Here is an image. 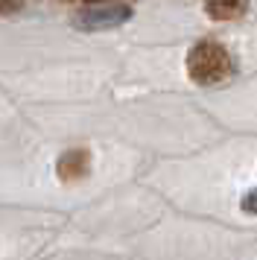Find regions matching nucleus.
Wrapping results in <instances>:
<instances>
[{"label": "nucleus", "instance_id": "obj_1", "mask_svg": "<svg viewBox=\"0 0 257 260\" xmlns=\"http://www.w3.org/2000/svg\"><path fill=\"white\" fill-rule=\"evenodd\" d=\"M234 71V61L228 47H222L219 41L205 38L190 47L187 53V76L196 85H219L225 82Z\"/></svg>", "mask_w": 257, "mask_h": 260}, {"label": "nucleus", "instance_id": "obj_2", "mask_svg": "<svg viewBox=\"0 0 257 260\" xmlns=\"http://www.w3.org/2000/svg\"><path fill=\"white\" fill-rule=\"evenodd\" d=\"M132 6H126V0L120 3H88L82 12L73 15V26L76 29H85V32H100V29H117L132 21Z\"/></svg>", "mask_w": 257, "mask_h": 260}, {"label": "nucleus", "instance_id": "obj_3", "mask_svg": "<svg viewBox=\"0 0 257 260\" xmlns=\"http://www.w3.org/2000/svg\"><path fill=\"white\" fill-rule=\"evenodd\" d=\"M88 170H91V152H88L85 146H73V149H68V152L58 158L56 176H58V181L70 184V181L85 178L88 176Z\"/></svg>", "mask_w": 257, "mask_h": 260}, {"label": "nucleus", "instance_id": "obj_4", "mask_svg": "<svg viewBox=\"0 0 257 260\" xmlns=\"http://www.w3.org/2000/svg\"><path fill=\"white\" fill-rule=\"evenodd\" d=\"M248 9V0H205V12L213 21H237Z\"/></svg>", "mask_w": 257, "mask_h": 260}, {"label": "nucleus", "instance_id": "obj_5", "mask_svg": "<svg viewBox=\"0 0 257 260\" xmlns=\"http://www.w3.org/2000/svg\"><path fill=\"white\" fill-rule=\"evenodd\" d=\"M240 208H243L245 213H251V216H257V187L248 190L243 199H240Z\"/></svg>", "mask_w": 257, "mask_h": 260}, {"label": "nucleus", "instance_id": "obj_6", "mask_svg": "<svg viewBox=\"0 0 257 260\" xmlns=\"http://www.w3.org/2000/svg\"><path fill=\"white\" fill-rule=\"evenodd\" d=\"M21 9V0H0V15H12Z\"/></svg>", "mask_w": 257, "mask_h": 260}, {"label": "nucleus", "instance_id": "obj_7", "mask_svg": "<svg viewBox=\"0 0 257 260\" xmlns=\"http://www.w3.org/2000/svg\"><path fill=\"white\" fill-rule=\"evenodd\" d=\"M88 3H120V0H85V6H88ZM128 3V0H126Z\"/></svg>", "mask_w": 257, "mask_h": 260}]
</instances>
